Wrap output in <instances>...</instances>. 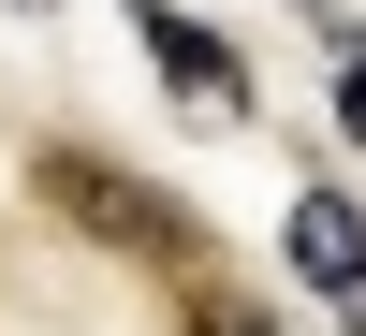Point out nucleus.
<instances>
[{
  "instance_id": "f257e3e1",
  "label": "nucleus",
  "mask_w": 366,
  "mask_h": 336,
  "mask_svg": "<svg viewBox=\"0 0 366 336\" xmlns=\"http://www.w3.org/2000/svg\"><path fill=\"white\" fill-rule=\"evenodd\" d=\"M29 205H44L59 234H88V249H117V263H191V205L147 190L103 146H44V161H29Z\"/></svg>"
},
{
  "instance_id": "f03ea898",
  "label": "nucleus",
  "mask_w": 366,
  "mask_h": 336,
  "mask_svg": "<svg viewBox=\"0 0 366 336\" xmlns=\"http://www.w3.org/2000/svg\"><path fill=\"white\" fill-rule=\"evenodd\" d=\"M293 263L337 292V322L366 336V205L352 190H293Z\"/></svg>"
},
{
  "instance_id": "7ed1b4c3",
  "label": "nucleus",
  "mask_w": 366,
  "mask_h": 336,
  "mask_svg": "<svg viewBox=\"0 0 366 336\" xmlns=\"http://www.w3.org/2000/svg\"><path fill=\"white\" fill-rule=\"evenodd\" d=\"M132 29H147V58L176 73V103H191V117H234V103H249V73H234V44H205V29L176 15V0H132Z\"/></svg>"
},
{
  "instance_id": "20e7f679",
  "label": "nucleus",
  "mask_w": 366,
  "mask_h": 336,
  "mask_svg": "<svg viewBox=\"0 0 366 336\" xmlns=\"http://www.w3.org/2000/svg\"><path fill=\"white\" fill-rule=\"evenodd\" d=\"M191 336H279V322H264L249 292H220V278H191Z\"/></svg>"
},
{
  "instance_id": "39448f33",
  "label": "nucleus",
  "mask_w": 366,
  "mask_h": 336,
  "mask_svg": "<svg viewBox=\"0 0 366 336\" xmlns=\"http://www.w3.org/2000/svg\"><path fill=\"white\" fill-rule=\"evenodd\" d=\"M337 132L366 146V44H337Z\"/></svg>"
},
{
  "instance_id": "423d86ee",
  "label": "nucleus",
  "mask_w": 366,
  "mask_h": 336,
  "mask_svg": "<svg viewBox=\"0 0 366 336\" xmlns=\"http://www.w3.org/2000/svg\"><path fill=\"white\" fill-rule=\"evenodd\" d=\"M308 15H322V0H308Z\"/></svg>"
}]
</instances>
